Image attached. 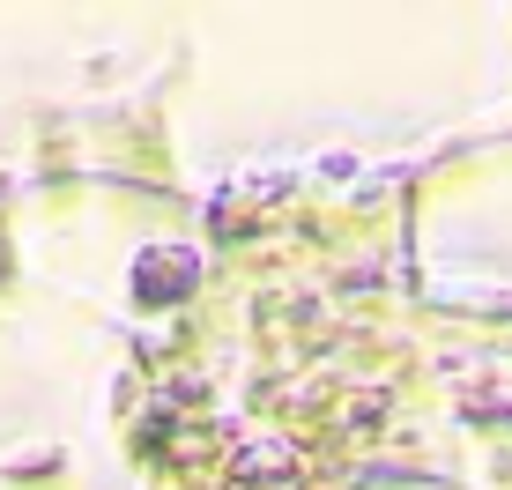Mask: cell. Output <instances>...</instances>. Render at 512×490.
Wrapping results in <instances>:
<instances>
[{
    "label": "cell",
    "instance_id": "obj_1",
    "mask_svg": "<svg viewBox=\"0 0 512 490\" xmlns=\"http://www.w3.org/2000/svg\"><path fill=\"white\" fill-rule=\"evenodd\" d=\"M201 283V253L186 238H156L134 253V297L141 305H179V297Z\"/></svg>",
    "mask_w": 512,
    "mask_h": 490
},
{
    "label": "cell",
    "instance_id": "obj_2",
    "mask_svg": "<svg viewBox=\"0 0 512 490\" xmlns=\"http://www.w3.org/2000/svg\"><path fill=\"white\" fill-rule=\"evenodd\" d=\"M60 461H67L60 446H23V453H8V461H0V476H15V483H38V476H52Z\"/></svg>",
    "mask_w": 512,
    "mask_h": 490
}]
</instances>
